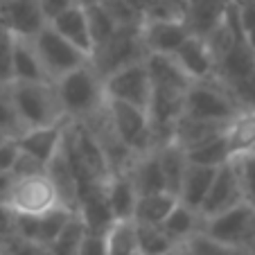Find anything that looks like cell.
<instances>
[{"instance_id": "obj_46", "label": "cell", "mask_w": 255, "mask_h": 255, "mask_svg": "<svg viewBox=\"0 0 255 255\" xmlns=\"http://www.w3.org/2000/svg\"><path fill=\"white\" fill-rule=\"evenodd\" d=\"M14 183H16V174L11 169H5L0 172V203H9V197H11V190H14Z\"/></svg>"}, {"instance_id": "obj_26", "label": "cell", "mask_w": 255, "mask_h": 255, "mask_svg": "<svg viewBox=\"0 0 255 255\" xmlns=\"http://www.w3.org/2000/svg\"><path fill=\"white\" fill-rule=\"evenodd\" d=\"M176 203H178V197L167 192V190L151 192V194H140L133 208V222L144 224V226H160Z\"/></svg>"}, {"instance_id": "obj_54", "label": "cell", "mask_w": 255, "mask_h": 255, "mask_svg": "<svg viewBox=\"0 0 255 255\" xmlns=\"http://www.w3.org/2000/svg\"><path fill=\"white\" fill-rule=\"evenodd\" d=\"M2 29H5V27H2V25H0V32H2Z\"/></svg>"}, {"instance_id": "obj_36", "label": "cell", "mask_w": 255, "mask_h": 255, "mask_svg": "<svg viewBox=\"0 0 255 255\" xmlns=\"http://www.w3.org/2000/svg\"><path fill=\"white\" fill-rule=\"evenodd\" d=\"M86 9V18H88V29H91V39H93V50L97 48L100 43H104L113 32H116L118 25L113 23V18L102 9L100 2L91 7H84Z\"/></svg>"}, {"instance_id": "obj_16", "label": "cell", "mask_w": 255, "mask_h": 255, "mask_svg": "<svg viewBox=\"0 0 255 255\" xmlns=\"http://www.w3.org/2000/svg\"><path fill=\"white\" fill-rule=\"evenodd\" d=\"M228 122H217V120H201V118H190L183 116L176 120L174 127V138L172 142H176L178 147H183L185 151H192L201 144L210 142L212 138L222 135Z\"/></svg>"}, {"instance_id": "obj_34", "label": "cell", "mask_w": 255, "mask_h": 255, "mask_svg": "<svg viewBox=\"0 0 255 255\" xmlns=\"http://www.w3.org/2000/svg\"><path fill=\"white\" fill-rule=\"evenodd\" d=\"M190 255H255L253 251L244 249V246H228L222 242H215L212 237L197 233L192 240L185 242Z\"/></svg>"}, {"instance_id": "obj_12", "label": "cell", "mask_w": 255, "mask_h": 255, "mask_svg": "<svg viewBox=\"0 0 255 255\" xmlns=\"http://www.w3.org/2000/svg\"><path fill=\"white\" fill-rule=\"evenodd\" d=\"M240 201H244V197H242V185H240L235 167H233V163L228 160V163L217 167L215 178H212L210 188H208V194H206V199H203L199 212H201L203 219H208V217L217 215V212L233 208Z\"/></svg>"}, {"instance_id": "obj_5", "label": "cell", "mask_w": 255, "mask_h": 255, "mask_svg": "<svg viewBox=\"0 0 255 255\" xmlns=\"http://www.w3.org/2000/svg\"><path fill=\"white\" fill-rule=\"evenodd\" d=\"M144 57L147 52H144L142 39H140V25H120L104 43H100L93 50L91 63L104 79L109 72L125 68L129 63L142 61Z\"/></svg>"}, {"instance_id": "obj_53", "label": "cell", "mask_w": 255, "mask_h": 255, "mask_svg": "<svg viewBox=\"0 0 255 255\" xmlns=\"http://www.w3.org/2000/svg\"><path fill=\"white\" fill-rule=\"evenodd\" d=\"M246 2H253V5H255V0H246Z\"/></svg>"}, {"instance_id": "obj_32", "label": "cell", "mask_w": 255, "mask_h": 255, "mask_svg": "<svg viewBox=\"0 0 255 255\" xmlns=\"http://www.w3.org/2000/svg\"><path fill=\"white\" fill-rule=\"evenodd\" d=\"M84 233V224L77 217V212L66 222L57 237L48 244V255H77V244L79 237Z\"/></svg>"}, {"instance_id": "obj_13", "label": "cell", "mask_w": 255, "mask_h": 255, "mask_svg": "<svg viewBox=\"0 0 255 255\" xmlns=\"http://www.w3.org/2000/svg\"><path fill=\"white\" fill-rule=\"evenodd\" d=\"M190 32L185 18L176 20H142L140 39L147 54H172L185 41Z\"/></svg>"}, {"instance_id": "obj_39", "label": "cell", "mask_w": 255, "mask_h": 255, "mask_svg": "<svg viewBox=\"0 0 255 255\" xmlns=\"http://www.w3.org/2000/svg\"><path fill=\"white\" fill-rule=\"evenodd\" d=\"M235 5V14H237V23H240L242 36L244 41L255 50V5L246 2V0H233Z\"/></svg>"}, {"instance_id": "obj_49", "label": "cell", "mask_w": 255, "mask_h": 255, "mask_svg": "<svg viewBox=\"0 0 255 255\" xmlns=\"http://www.w3.org/2000/svg\"><path fill=\"white\" fill-rule=\"evenodd\" d=\"M249 251L255 253V231H253V237H251V242H249Z\"/></svg>"}, {"instance_id": "obj_4", "label": "cell", "mask_w": 255, "mask_h": 255, "mask_svg": "<svg viewBox=\"0 0 255 255\" xmlns=\"http://www.w3.org/2000/svg\"><path fill=\"white\" fill-rule=\"evenodd\" d=\"M237 111L240 109H237L233 95L217 77L201 79V82H190L183 97V116L201 118V120L228 122Z\"/></svg>"}, {"instance_id": "obj_50", "label": "cell", "mask_w": 255, "mask_h": 255, "mask_svg": "<svg viewBox=\"0 0 255 255\" xmlns=\"http://www.w3.org/2000/svg\"><path fill=\"white\" fill-rule=\"evenodd\" d=\"M0 255H11L9 251H7V246H5V244H0Z\"/></svg>"}, {"instance_id": "obj_41", "label": "cell", "mask_w": 255, "mask_h": 255, "mask_svg": "<svg viewBox=\"0 0 255 255\" xmlns=\"http://www.w3.org/2000/svg\"><path fill=\"white\" fill-rule=\"evenodd\" d=\"M14 82L11 77V34L0 32V86Z\"/></svg>"}, {"instance_id": "obj_11", "label": "cell", "mask_w": 255, "mask_h": 255, "mask_svg": "<svg viewBox=\"0 0 255 255\" xmlns=\"http://www.w3.org/2000/svg\"><path fill=\"white\" fill-rule=\"evenodd\" d=\"M0 25L14 39H32L48 25L39 0H0Z\"/></svg>"}, {"instance_id": "obj_47", "label": "cell", "mask_w": 255, "mask_h": 255, "mask_svg": "<svg viewBox=\"0 0 255 255\" xmlns=\"http://www.w3.org/2000/svg\"><path fill=\"white\" fill-rule=\"evenodd\" d=\"M160 255H190V253H188V246L185 244H178V246H174V249L165 251V253H160Z\"/></svg>"}, {"instance_id": "obj_22", "label": "cell", "mask_w": 255, "mask_h": 255, "mask_svg": "<svg viewBox=\"0 0 255 255\" xmlns=\"http://www.w3.org/2000/svg\"><path fill=\"white\" fill-rule=\"evenodd\" d=\"M104 197L109 203V210L113 215V222L120 219H133V208L138 201V192H135L131 178L125 172L111 174V178L104 185Z\"/></svg>"}, {"instance_id": "obj_38", "label": "cell", "mask_w": 255, "mask_h": 255, "mask_svg": "<svg viewBox=\"0 0 255 255\" xmlns=\"http://www.w3.org/2000/svg\"><path fill=\"white\" fill-rule=\"evenodd\" d=\"M224 86L233 95L240 111H255V72H251V75H246V77L237 79L233 84H224Z\"/></svg>"}, {"instance_id": "obj_43", "label": "cell", "mask_w": 255, "mask_h": 255, "mask_svg": "<svg viewBox=\"0 0 255 255\" xmlns=\"http://www.w3.org/2000/svg\"><path fill=\"white\" fill-rule=\"evenodd\" d=\"M16 219H18V215L9 206L0 203V244L9 240L11 235H16Z\"/></svg>"}, {"instance_id": "obj_25", "label": "cell", "mask_w": 255, "mask_h": 255, "mask_svg": "<svg viewBox=\"0 0 255 255\" xmlns=\"http://www.w3.org/2000/svg\"><path fill=\"white\" fill-rule=\"evenodd\" d=\"M144 66L149 72L151 88H174V91H185L190 86V79L185 72L178 68L172 54H147Z\"/></svg>"}, {"instance_id": "obj_23", "label": "cell", "mask_w": 255, "mask_h": 255, "mask_svg": "<svg viewBox=\"0 0 255 255\" xmlns=\"http://www.w3.org/2000/svg\"><path fill=\"white\" fill-rule=\"evenodd\" d=\"M201 226H203L201 212L185 206V203H181V201L172 208V212H169V215L165 217V222L160 224V228L167 233V237L174 244H185L188 240H192L197 233H201Z\"/></svg>"}, {"instance_id": "obj_15", "label": "cell", "mask_w": 255, "mask_h": 255, "mask_svg": "<svg viewBox=\"0 0 255 255\" xmlns=\"http://www.w3.org/2000/svg\"><path fill=\"white\" fill-rule=\"evenodd\" d=\"M72 215L75 212L68 210V208H54V210L43 212V215H18V219H16V235L48 246L61 233V228L66 226V222Z\"/></svg>"}, {"instance_id": "obj_19", "label": "cell", "mask_w": 255, "mask_h": 255, "mask_svg": "<svg viewBox=\"0 0 255 255\" xmlns=\"http://www.w3.org/2000/svg\"><path fill=\"white\" fill-rule=\"evenodd\" d=\"M45 172H48L50 181L54 183V190L59 194V201L63 208L77 212V199H79V185H77V176L72 172V165L68 160L66 151H63V144L57 149V154L48 160L45 165Z\"/></svg>"}, {"instance_id": "obj_21", "label": "cell", "mask_w": 255, "mask_h": 255, "mask_svg": "<svg viewBox=\"0 0 255 255\" xmlns=\"http://www.w3.org/2000/svg\"><path fill=\"white\" fill-rule=\"evenodd\" d=\"M11 77L14 82H52L29 39L11 36Z\"/></svg>"}, {"instance_id": "obj_35", "label": "cell", "mask_w": 255, "mask_h": 255, "mask_svg": "<svg viewBox=\"0 0 255 255\" xmlns=\"http://www.w3.org/2000/svg\"><path fill=\"white\" fill-rule=\"evenodd\" d=\"M233 167L237 172L242 185V197L251 208H255V156L253 154H240L231 158Z\"/></svg>"}, {"instance_id": "obj_3", "label": "cell", "mask_w": 255, "mask_h": 255, "mask_svg": "<svg viewBox=\"0 0 255 255\" xmlns=\"http://www.w3.org/2000/svg\"><path fill=\"white\" fill-rule=\"evenodd\" d=\"M11 97L25 129L68 122L54 82H11Z\"/></svg>"}, {"instance_id": "obj_7", "label": "cell", "mask_w": 255, "mask_h": 255, "mask_svg": "<svg viewBox=\"0 0 255 255\" xmlns=\"http://www.w3.org/2000/svg\"><path fill=\"white\" fill-rule=\"evenodd\" d=\"M106 111H109V120H111L116 133L120 135V140L129 147L133 156L156 149L149 129V118L144 109L131 106L127 102L106 100Z\"/></svg>"}, {"instance_id": "obj_52", "label": "cell", "mask_w": 255, "mask_h": 255, "mask_svg": "<svg viewBox=\"0 0 255 255\" xmlns=\"http://www.w3.org/2000/svg\"><path fill=\"white\" fill-rule=\"evenodd\" d=\"M5 140H7V138H5V135H2V133H0V142H5Z\"/></svg>"}, {"instance_id": "obj_24", "label": "cell", "mask_w": 255, "mask_h": 255, "mask_svg": "<svg viewBox=\"0 0 255 255\" xmlns=\"http://www.w3.org/2000/svg\"><path fill=\"white\" fill-rule=\"evenodd\" d=\"M215 172H217V167H203V165L190 163L188 160L181 188H178V192H176L178 201L194 208V210H199L208 194V188H210L212 178H215Z\"/></svg>"}, {"instance_id": "obj_40", "label": "cell", "mask_w": 255, "mask_h": 255, "mask_svg": "<svg viewBox=\"0 0 255 255\" xmlns=\"http://www.w3.org/2000/svg\"><path fill=\"white\" fill-rule=\"evenodd\" d=\"M77 255H106V231L84 228L77 244Z\"/></svg>"}, {"instance_id": "obj_6", "label": "cell", "mask_w": 255, "mask_h": 255, "mask_svg": "<svg viewBox=\"0 0 255 255\" xmlns=\"http://www.w3.org/2000/svg\"><path fill=\"white\" fill-rule=\"evenodd\" d=\"M29 41H32L34 50L39 54V61H41V66H43V70L48 72V77L52 79V82L59 79L61 75H66V72H70V70H75V68L91 61V57H88L86 52L75 48L70 41H66L61 34H57L50 25H45V27L41 29L36 36H32Z\"/></svg>"}, {"instance_id": "obj_33", "label": "cell", "mask_w": 255, "mask_h": 255, "mask_svg": "<svg viewBox=\"0 0 255 255\" xmlns=\"http://www.w3.org/2000/svg\"><path fill=\"white\" fill-rule=\"evenodd\" d=\"M135 224V222H133ZM135 235H138V244L142 255H160L165 251L174 249L172 240L167 237V233L160 226H144V224H135Z\"/></svg>"}, {"instance_id": "obj_48", "label": "cell", "mask_w": 255, "mask_h": 255, "mask_svg": "<svg viewBox=\"0 0 255 255\" xmlns=\"http://www.w3.org/2000/svg\"><path fill=\"white\" fill-rule=\"evenodd\" d=\"M95 2H100V0H75V5H79V7H91Z\"/></svg>"}, {"instance_id": "obj_8", "label": "cell", "mask_w": 255, "mask_h": 255, "mask_svg": "<svg viewBox=\"0 0 255 255\" xmlns=\"http://www.w3.org/2000/svg\"><path fill=\"white\" fill-rule=\"evenodd\" d=\"M255 231V208H251L246 201L235 203L228 210H222L217 215L203 219L201 233L212 237L215 242H222L228 246H244L249 249V242Z\"/></svg>"}, {"instance_id": "obj_29", "label": "cell", "mask_w": 255, "mask_h": 255, "mask_svg": "<svg viewBox=\"0 0 255 255\" xmlns=\"http://www.w3.org/2000/svg\"><path fill=\"white\" fill-rule=\"evenodd\" d=\"M106 255H142L133 219L113 222L106 231Z\"/></svg>"}, {"instance_id": "obj_42", "label": "cell", "mask_w": 255, "mask_h": 255, "mask_svg": "<svg viewBox=\"0 0 255 255\" xmlns=\"http://www.w3.org/2000/svg\"><path fill=\"white\" fill-rule=\"evenodd\" d=\"M11 172L16 176H29V174H39V172H45V165L41 160H36L34 156L25 154V151H16V158L11 163Z\"/></svg>"}, {"instance_id": "obj_37", "label": "cell", "mask_w": 255, "mask_h": 255, "mask_svg": "<svg viewBox=\"0 0 255 255\" xmlns=\"http://www.w3.org/2000/svg\"><path fill=\"white\" fill-rule=\"evenodd\" d=\"M102 9L113 18V23L120 25H140L142 23V14L140 9L131 2V0H100Z\"/></svg>"}, {"instance_id": "obj_2", "label": "cell", "mask_w": 255, "mask_h": 255, "mask_svg": "<svg viewBox=\"0 0 255 255\" xmlns=\"http://www.w3.org/2000/svg\"><path fill=\"white\" fill-rule=\"evenodd\" d=\"M54 88L66 120H86L106 102L104 79L91 61L54 79Z\"/></svg>"}, {"instance_id": "obj_30", "label": "cell", "mask_w": 255, "mask_h": 255, "mask_svg": "<svg viewBox=\"0 0 255 255\" xmlns=\"http://www.w3.org/2000/svg\"><path fill=\"white\" fill-rule=\"evenodd\" d=\"M185 154H188L190 163L203 165V167H219V165H224V163L231 160V151H228V144H226L224 133L217 135V138H212L210 142L197 147V149L185 151Z\"/></svg>"}, {"instance_id": "obj_18", "label": "cell", "mask_w": 255, "mask_h": 255, "mask_svg": "<svg viewBox=\"0 0 255 255\" xmlns=\"http://www.w3.org/2000/svg\"><path fill=\"white\" fill-rule=\"evenodd\" d=\"M48 25L57 34H61L66 41H70L75 48L86 52L88 57L93 54V39H91V29H88V18H86V9L84 7H79V5L68 7L66 11L54 16Z\"/></svg>"}, {"instance_id": "obj_28", "label": "cell", "mask_w": 255, "mask_h": 255, "mask_svg": "<svg viewBox=\"0 0 255 255\" xmlns=\"http://www.w3.org/2000/svg\"><path fill=\"white\" fill-rule=\"evenodd\" d=\"M156 154H158L160 172H163V178H165V190L176 194L178 188H181V181H183L185 167H188V154L176 142H167L163 147H158Z\"/></svg>"}, {"instance_id": "obj_20", "label": "cell", "mask_w": 255, "mask_h": 255, "mask_svg": "<svg viewBox=\"0 0 255 255\" xmlns=\"http://www.w3.org/2000/svg\"><path fill=\"white\" fill-rule=\"evenodd\" d=\"M127 176L131 178L135 192L140 194H151V192H163L165 190V178L160 172V163H158V154L154 151H147V154L133 156L129 169H127Z\"/></svg>"}, {"instance_id": "obj_27", "label": "cell", "mask_w": 255, "mask_h": 255, "mask_svg": "<svg viewBox=\"0 0 255 255\" xmlns=\"http://www.w3.org/2000/svg\"><path fill=\"white\" fill-rule=\"evenodd\" d=\"M228 151L233 156L246 154L255 140V111H237L224 129Z\"/></svg>"}, {"instance_id": "obj_9", "label": "cell", "mask_w": 255, "mask_h": 255, "mask_svg": "<svg viewBox=\"0 0 255 255\" xmlns=\"http://www.w3.org/2000/svg\"><path fill=\"white\" fill-rule=\"evenodd\" d=\"M7 206L16 215H43V212H50L54 208H63L48 172L16 176V183Z\"/></svg>"}, {"instance_id": "obj_31", "label": "cell", "mask_w": 255, "mask_h": 255, "mask_svg": "<svg viewBox=\"0 0 255 255\" xmlns=\"http://www.w3.org/2000/svg\"><path fill=\"white\" fill-rule=\"evenodd\" d=\"M25 131L20 116L16 111L14 97H11V84L0 86V133L7 140H16Z\"/></svg>"}, {"instance_id": "obj_45", "label": "cell", "mask_w": 255, "mask_h": 255, "mask_svg": "<svg viewBox=\"0 0 255 255\" xmlns=\"http://www.w3.org/2000/svg\"><path fill=\"white\" fill-rule=\"evenodd\" d=\"M16 147L14 140H5V142H0V172H5V169H11V163L16 158Z\"/></svg>"}, {"instance_id": "obj_17", "label": "cell", "mask_w": 255, "mask_h": 255, "mask_svg": "<svg viewBox=\"0 0 255 255\" xmlns=\"http://www.w3.org/2000/svg\"><path fill=\"white\" fill-rule=\"evenodd\" d=\"M63 125H66V122H63ZM63 125L25 129L14 142L20 151H25V154L34 156L36 160H41L43 165H48V160L52 158V156L57 154V149L61 147Z\"/></svg>"}, {"instance_id": "obj_14", "label": "cell", "mask_w": 255, "mask_h": 255, "mask_svg": "<svg viewBox=\"0 0 255 255\" xmlns=\"http://www.w3.org/2000/svg\"><path fill=\"white\" fill-rule=\"evenodd\" d=\"M172 57L190 82L215 77V57H212L206 39L199 34H188L183 43L172 52Z\"/></svg>"}, {"instance_id": "obj_1", "label": "cell", "mask_w": 255, "mask_h": 255, "mask_svg": "<svg viewBox=\"0 0 255 255\" xmlns=\"http://www.w3.org/2000/svg\"><path fill=\"white\" fill-rule=\"evenodd\" d=\"M61 144L72 165V172L77 176L79 190L88 188V185H104L111 178V165L86 122L68 120L63 125Z\"/></svg>"}, {"instance_id": "obj_44", "label": "cell", "mask_w": 255, "mask_h": 255, "mask_svg": "<svg viewBox=\"0 0 255 255\" xmlns=\"http://www.w3.org/2000/svg\"><path fill=\"white\" fill-rule=\"evenodd\" d=\"M72 5H75V0H39V7H41V11H43L48 23L54 18V16H59L61 11H66L68 7H72Z\"/></svg>"}, {"instance_id": "obj_55", "label": "cell", "mask_w": 255, "mask_h": 255, "mask_svg": "<svg viewBox=\"0 0 255 255\" xmlns=\"http://www.w3.org/2000/svg\"><path fill=\"white\" fill-rule=\"evenodd\" d=\"M253 59H255V50H253Z\"/></svg>"}, {"instance_id": "obj_10", "label": "cell", "mask_w": 255, "mask_h": 255, "mask_svg": "<svg viewBox=\"0 0 255 255\" xmlns=\"http://www.w3.org/2000/svg\"><path fill=\"white\" fill-rule=\"evenodd\" d=\"M104 95L106 100L127 102V104L147 111L151 100V79L144 66V59L109 72L104 77Z\"/></svg>"}, {"instance_id": "obj_51", "label": "cell", "mask_w": 255, "mask_h": 255, "mask_svg": "<svg viewBox=\"0 0 255 255\" xmlns=\"http://www.w3.org/2000/svg\"><path fill=\"white\" fill-rule=\"evenodd\" d=\"M246 154H253V156H255V140H253V144L249 147V151H246Z\"/></svg>"}]
</instances>
